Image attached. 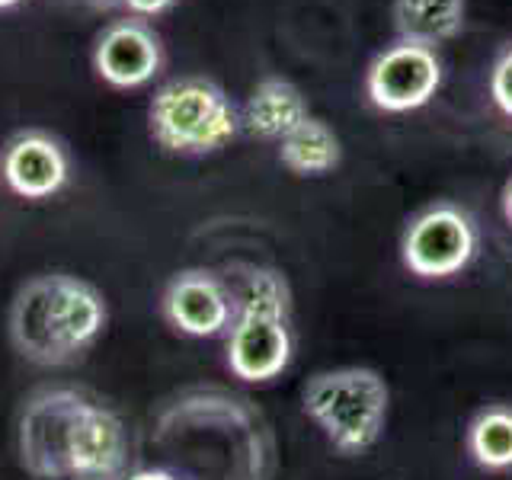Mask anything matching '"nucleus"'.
<instances>
[{"instance_id":"obj_12","label":"nucleus","mask_w":512,"mask_h":480,"mask_svg":"<svg viewBox=\"0 0 512 480\" xmlns=\"http://www.w3.org/2000/svg\"><path fill=\"white\" fill-rule=\"evenodd\" d=\"M304 119H311L308 96L285 77H263L247 96L244 112H240V125L263 141H282Z\"/></svg>"},{"instance_id":"obj_17","label":"nucleus","mask_w":512,"mask_h":480,"mask_svg":"<svg viewBox=\"0 0 512 480\" xmlns=\"http://www.w3.org/2000/svg\"><path fill=\"white\" fill-rule=\"evenodd\" d=\"M176 0H125V10H132L141 20H148V16H160L167 13Z\"/></svg>"},{"instance_id":"obj_19","label":"nucleus","mask_w":512,"mask_h":480,"mask_svg":"<svg viewBox=\"0 0 512 480\" xmlns=\"http://www.w3.org/2000/svg\"><path fill=\"white\" fill-rule=\"evenodd\" d=\"M503 215H506V221H509V228H512V176L506 180V186H503Z\"/></svg>"},{"instance_id":"obj_18","label":"nucleus","mask_w":512,"mask_h":480,"mask_svg":"<svg viewBox=\"0 0 512 480\" xmlns=\"http://www.w3.org/2000/svg\"><path fill=\"white\" fill-rule=\"evenodd\" d=\"M125 480H189V477L180 474V471H173V468H138Z\"/></svg>"},{"instance_id":"obj_6","label":"nucleus","mask_w":512,"mask_h":480,"mask_svg":"<svg viewBox=\"0 0 512 480\" xmlns=\"http://www.w3.org/2000/svg\"><path fill=\"white\" fill-rule=\"evenodd\" d=\"M477 256V224L455 202H432L416 212L404 237H400V260L416 279H452L461 276Z\"/></svg>"},{"instance_id":"obj_11","label":"nucleus","mask_w":512,"mask_h":480,"mask_svg":"<svg viewBox=\"0 0 512 480\" xmlns=\"http://www.w3.org/2000/svg\"><path fill=\"white\" fill-rule=\"evenodd\" d=\"M132 474V439L122 416L90 397L80 416L71 480H125Z\"/></svg>"},{"instance_id":"obj_15","label":"nucleus","mask_w":512,"mask_h":480,"mask_svg":"<svg viewBox=\"0 0 512 480\" xmlns=\"http://www.w3.org/2000/svg\"><path fill=\"white\" fill-rule=\"evenodd\" d=\"M464 448L480 471H512V404L480 407L464 429Z\"/></svg>"},{"instance_id":"obj_10","label":"nucleus","mask_w":512,"mask_h":480,"mask_svg":"<svg viewBox=\"0 0 512 480\" xmlns=\"http://www.w3.org/2000/svg\"><path fill=\"white\" fill-rule=\"evenodd\" d=\"M0 180L20 199H52L71 180V157L55 135L29 128L13 135L0 151Z\"/></svg>"},{"instance_id":"obj_2","label":"nucleus","mask_w":512,"mask_h":480,"mask_svg":"<svg viewBox=\"0 0 512 480\" xmlns=\"http://www.w3.org/2000/svg\"><path fill=\"white\" fill-rule=\"evenodd\" d=\"M295 356L292 292L279 269L250 266L228 330V368L247 384H269L288 372Z\"/></svg>"},{"instance_id":"obj_1","label":"nucleus","mask_w":512,"mask_h":480,"mask_svg":"<svg viewBox=\"0 0 512 480\" xmlns=\"http://www.w3.org/2000/svg\"><path fill=\"white\" fill-rule=\"evenodd\" d=\"M109 324L106 295L71 272H39L10 301V343L32 365L58 368L96 346Z\"/></svg>"},{"instance_id":"obj_4","label":"nucleus","mask_w":512,"mask_h":480,"mask_svg":"<svg viewBox=\"0 0 512 480\" xmlns=\"http://www.w3.org/2000/svg\"><path fill=\"white\" fill-rule=\"evenodd\" d=\"M148 128L160 151L205 157L234 141L240 132V112L215 80L176 77L154 93Z\"/></svg>"},{"instance_id":"obj_7","label":"nucleus","mask_w":512,"mask_h":480,"mask_svg":"<svg viewBox=\"0 0 512 480\" xmlns=\"http://www.w3.org/2000/svg\"><path fill=\"white\" fill-rule=\"evenodd\" d=\"M442 87V58L436 48L397 39L365 71L368 103L381 112H413L432 103Z\"/></svg>"},{"instance_id":"obj_14","label":"nucleus","mask_w":512,"mask_h":480,"mask_svg":"<svg viewBox=\"0 0 512 480\" xmlns=\"http://www.w3.org/2000/svg\"><path fill=\"white\" fill-rule=\"evenodd\" d=\"M279 160L295 176H327L340 167L343 141L324 119L311 116L279 141Z\"/></svg>"},{"instance_id":"obj_21","label":"nucleus","mask_w":512,"mask_h":480,"mask_svg":"<svg viewBox=\"0 0 512 480\" xmlns=\"http://www.w3.org/2000/svg\"><path fill=\"white\" fill-rule=\"evenodd\" d=\"M20 0H0V10H10V7H16Z\"/></svg>"},{"instance_id":"obj_9","label":"nucleus","mask_w":512,"mask_h":480,"mask_svg":"<svg viewBox=\"0 0 512 480\" xmlns=\"http://www.w3.org/2000/svg\"><path fill=\"white\" fill-rule=\"evenodd\" d=\"M164 68V42L141 16L109 23L93 45V71L116 90H135Z\"/></svg>"},{"instance_id":"obj_3","label":"nucleus","mask_w":512,"mask_h":480,"mask_svg":"<svg viewBox=\"0 0 512 480\" xmlns=\"http://www.w3.org/2000/svg\"><path fill=\"white\" fill-rule=\"evenodd\" d=\"M308 420L340 455H362L384 436L391 388L378 368L340 365L314 372L301 388Z\"/></svg>"},{"instance_id":"obj_8","label":"nucleus","mask_w":512,"mask_h":480,"mask_svg":"<svg viewBox=\"0 0 512 480\" xmlns=\"http://www.w3.org/2000/svg\"><path fill=\"white\" fill-rule=\"evenodd\" d=\"M160 314L189 340H212L231 330L237 295L212 269H183L160 295Z\"/></svg>"},{"instance_id":"obj_20","label":"nucleus","mask_w":512,"mask_h":480,"mask_svg":"<svg viewBox=\"0 0 512 480\" xmlns=\"http://www.w3.org/2000/svg\"><path fill=\"white\" fill-rule=\"evenodd\" d=\"M80 4H87L90 10H116L125 7V0H80Z\"/></svg>"},{"instance_id":"obj_16","label":"nucleus","mask_w":512,"mask_h":480,"mask_svg":"<svg viewBox=\"0 0 512 480\" xmlns=\"http://www.w3.org/2000/svg\"><path fill=\"white\" fill-rule=\"evenodd\" d=\"M490 96H493L496 109L512 119V42L496 55L493 68H490Z\"/></svg>"},{"instance_id":"obj_13","label":"nucleus","mask_w":512,"mask_h":480,"mask_svg":"<svg viewBox=\"0 0 512 480\" xmlns=\"http://www.w3.org/2000/svg\"><path fill=\"white\" fill-rule=\"evenodd\" d=\"M391 20L400 39L436 48L461 36L468 20V0H394Z\"/></svg>"},{"instance_id":"obj_5","label":"nucleus","mask_w":512,"mask_h":480,"mask_svg":"<svg viewBox=\"0 0 512 480\" xmlns=\"http://www.w3.org/2000/svg\"><path fill=\"white\" fill-rule=\"evenodd\" d=\"M87 404L90 394L71 384L26 397L16 423V455L32 480H71V455Z\"/></svg>"}]
</instances>
